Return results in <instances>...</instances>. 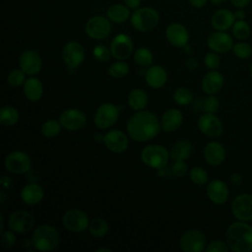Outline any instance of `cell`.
I'll return each mask as SVG.
<instances>
[{"label":"cell","mask_w":252,"mask_h":252,"mask_svg":"<svg viewBox=\"0 0 252 252\" xmlns=\"http://www.w3.org/2000/svg\"><path fill=\"white\" fill-rule=\"evenodd\" d=\"M160 122L151 111L139 110L127 122V133L136 142H145L155 138L159 130Z\"/></svg>","instance_id":"obj_1"},{"label":"cell","mask_w":252,"mask_h":252,"mask_svg":"<svg viewBox=\"0 0 252 252\" xmlns=\"http://www.w3.org/2000/svg\"><path fill=\"white\" fill-rule=\"evenodd\" d=\"M225 241L233 252L252 251V225L242 220L232 222L225 231Z\"/></svg>","instance_id":"obj_2"},{"label":"cell","mask_w":252,"mask_h":252,"mask_svg":"<svg viewBox=\"0 0 252 252\" xmlns=\"http://www.w3.org/2000/svg\"><path fill=\"white\" fill-rule=\"evenodd\" d=\"M32 242L35 250L48 252L54 250L59 244V233L49 224H41L32 233Z\"/></svg>","instance_id":"obj_3"},{"label":"cell","mask_w":252,"mask_h":252,"mask_svg":"<svg viewBox=\"0 0 252 252\" xmlns=\"http://www.w3.org/2000/svg\"><path fill=\"white\" fill-rule=\"evenodd\" d=\"M130 21L135 30L147 32L158 26L159 22V14L155 8L142 7L134 10L131 14Z\"/></svg>","instance_id":"obj_4"},{"label":"cell","mask_w":252,"mask_h":252,"mask_svg":"<svg viewBox=\"0 0 252 252\" xmlns=\"http://www.w3.org/2000/svg\"><path fill=\"white\" fill-rule=\"evenodd\" d=\"M170 158L167 150L161 146L157 144H152L146 146L141 152V159L142 161L149 167L159 169L165 166Z\"/></svg>","instance_id":"obj_5"},{"label":"cell","mask_w":252,"mask_h":252,"mask_svg":"<svg viewBox=\"0 0 252 252\" xmlns=\"http://www.w3.org/2000/svg\"><path fill=\"white\" fill-rule=\"evenodd\" d=\"M208 245L207 236L197 229L185 231L179 239V247L185 252H202Z\"/></svg>","instance_id":"obj_6"},{"label":"cell","mask_w":252,"mask_h":252,"mask_svg":"<svg viewBox=\"0 0 252 252\" xmlns=\"http://www.w3.org/2000/svg\"><path fill=\"white\" fill-rule=\"evenodd\" d=\"M6 170L13 174H23L31 170L32 159L22 151H14L8 154L4 160Z\"/></svg>","instance_id":"obj_7"},{"label":"cell","mask_w":252,"mask_h":252,"mask_svg":"<svg viewBox=\"0 0 252 252\" xmlns=\"http://www.w3.org/2000/svg\"><path fill=\"white\" fill-rule=\"evenodd\" d=\"M119 117V107L113 103L105 102L95 111L94 122L99 129H107L114 125Z\"/></svg>","instance_id":"obj_8"},{"label":"cell","mask_w":252,"mask_h":252,"mask_svg":"<svg viewBox=\"0 0 252 252\" xmlns=\"http://www.w3.org/2000/svg\"><path fill=\"white\" fill-rule=\"evenodd\" d=\"M62 222L66 229L72 232H82L89 227L90 220L87 215L82 210L71 209L68 210L62 218Z\"/></svg>","instance_id":"obj_9"},{"label":"cell","mask_w":252,"mask_h":252,"mask_svg":"<svg viewBox=\"0 0 252 252\" xmlns=\"http://www.w3.org/2000/svg\"><path fill=\"white\" fill-rule=\"evenodd\" d=\"M85 31L91 38L103 39L111 32L110 20L103 16H94L86 23Z\"/></svg>","instance_id":"obj_10"},{"label":"cell","mask_w":252,"mask_h":252,"mask_svg":"<svg viewBox=\"0 0 252 252\" xmlns=\"http://www.w3.org/2000/svg\"><path fill=\"white\" fill-rule=\"evenodd\" d=\"M231 213L238 220H252V194L242 193L237 195L232 201Z\"/></svg>","instance_id":"obj_11"},{"label":"cell","mask_w":252,"mask_h":252,"mask_svg":"<svg viewBox=\"0 0 252 252\" xmlns=\"http://www.w3.org/2000/svg\"><path fill=\"white\" fill-rule=\"evenodd\" d=\"M134 49L131 37L125 33H119L113 37L110 43L111 55L117 60H125L130 57Z\"/></svg>","instance_id":"obj_12"},{"label":"cell","mask_w":252,"mask_h":252,"mask_svg":"<svg viewBox=\"0 0 252 252\" xmlns=\"http://www.w3.org/2000/svg\"><path fill=\"white\" fill-rule=\"evenodd\" d=\"M8 225L14 232L26 233L33 227L34 219L28 211L18 210L10 215Z\"/></svg>","instance_id":"obj_13"},{"label":"cell","mask_w":252,"mask_h":252,"mask_svg":"<svg viewBox=\"0 0 252 252\" xmlns=\"http://www.w3.org/2000/svg\"><path fill=\"white\" fill-rule=\"evenodd\" d=\"M62 58L70 69H76L85 59V49L80 42L75 40L69 41L63 47Z\"/></svg>","instance_id":"obj_14"},{"label":"cell","mask_w":252,"mask_h":252,"mask_svg":"<svg viewBox=\"0 0 252 252\" xmlns=\"http://www.w3.org/2000/svg\"><path fill=\"white\" fill-rule=\"evenodd\" d=\"M199 130L210 138L220 137L223 132V125L215 113L205 112L198 120Z\"/></svg>","instance_id":"obj_15"},{"label":"cell","mask_w":252,"mask_h":252,"mask_svg":"<svg viewBox=\"0 0 252 252\" xmlns=\"http://www.w3.org/2000/svg\"><path fill=\"white\" fill-rule=\"evenodd\" d=\"M59 122L64 129L69 131H77L86 125L87 117L81 110L77 108H69L60 114Z\"/></svg>","instance_id":"obj_16"},{"label":"cell","mask_w":252,"mask_h":252,"mask_svg":"<svg viewBox=\"0 0 252 252\" xmlns=\"http://www.w3.org/2000/svg\"><path fill=\"white\" fill-rule=\"evenodd\" d=\"M19 65L27 75L33 76L40 72L42 60L40 55L35 50L28 49L21 53L19 58Z\"/></svg>","instance_id":"obj_17"},{"label":"cell","mask_w":252,"mask_h":252,"mask_svg":"<svg viewBox=\"0 0 252 252\" xmlns=\"http://www.w3.org/2000/svg\"><path fill=\"white\" fill-rule=\"evenodd\" d=\"M208 47L217 53H225L232 50L234 45L232 36L222 31H217L212 32L207 39Z\"/></svg>","instance_id":"obj_18"},{"label":"cell","mask_w":252,"mask_h":252,"mask_svg":"<svg viewBox=\"0 0 252 252\" xmlns=\"http://www.w3.org/2000/svg\"><path fill=\"white\" fill-rule=\"evenodd\" d=\"M105 147L112 153L120 154L127 150L129 142L126 134L121 130L113 129L108 131L103 138Z\"/></svg>","instance_id":"obj_19"},{"label":"cell","mask_w":252,"mask_h":252,"mask_svg":"<svg viewBox=\"0 0 252 252\" xmlns=\"http://www.w3.org/2000/svg\"><path fill=\"white\" fill-rule=\"evenodd\" d=\"M165 36L170 44L175 47L185 46L190 38L187 29L179 23L169 24L165 30Z\"/></svg>","instance_id":"obj_20"},{"label":"cell","mask_w":252,"mask_h":252,"mask_svg":"<svg viewBox=\"0 0 252 252\" xmlns=\"http://www.w3.org/2000/svg\"><path fill=\"white\" fill-rule=\"evenodd\" d=\"M206 191L210 201L216 205L225 203L229 196V190L226 183L220 179H214L209 182Z\"/></svg>","instance_id":"obj_21"},{"label":"cell","mask_w":252,"mask_h":252,"mask_svg":"<svg viewBox=\"0 0 252 252\" xmlns=\"http://www.w3.org/2000/svg\"><path fill=\"white\" fill-rule=\"evenodd\" d=\"M203 155H204V158L205 160L213 165V166H217L220 165V163H222V161L225 158V149L224 147L216 141L210 142L208 143L203 151Z\"/></svg>","instance_id":"obj_22"},{"label":"cell","mask_w":252,"mask_h":252,"mask_svg":"<svg viewBox=\"0 0 252 252\" xmlns=\"http://www.w3.org/2000/svg\"><path fill=\"white\" fill-rule=\"evenodd\" d=\"M234 22H235L234 13L224 8L216 11L211 18L212 27L216 31L225 32L228 29H231Z\"/></svg>","instance_id":"obj_23"},{"label":"cell","mask_w":252,"mask_h":252,"mask_svg":"<svg viewBox=\"0 0 252 252\" xmlns=\"http://www.w3.org/2000/svg\"><path fill=\"white\" fill-rule=\"evenodd\" d=\"M223 83H224L223 76L220 72L216 70H212V71H209L203 77L201 82V88L205 94H214L220 91V89L223 86Z\"/></svg>","instance_id":"obj_24"},{"label":"cell","mask_w":252,"mask_h":252,"mask_svg":"<svg viewBox=\"0 0 252 252\" xmlns=\"http://www.w3.org/2000/svg\"><path fill=\"white\" fill-rule=\"evenodd\" d=\"M183 122V115L176 108H169L164 111L160 119V127L165 132H173L177 130Z\"/></svg>","instance_id":"obj_25"},{"label":"cell","mask_w":252,"mask_h":252,"mask_svg":"<svg viewBox=\"0 0 252 252\" xmlns=\"http://www.w3.org/2000/svg\"><path fill=\"white\" fill-rule=\"evenodd\" d=\"M147 84L153 89H160L164 86L167 80V74L164 68L158 65L150 66L145 72Z\"/></svg>","instance_id":"obj_26"},{"label":"cell","mask_w":252,"mask_h":252,"mask_svg":"<svg viewBox=\"0 0 252 252\" xmlns=\"http://www.w3.org/2000/svg\"><path fill=\"white\" fill-rule=\"evenodd\" d=\"M44 196L42 187L37 183H29L21 190V199L28 205H36Z\"/></svg>","instance_id":"obj_27"},{"label":"cell","mask_w":252,"mask_h":252,"mask_svg":"<svg viewBox=\"0 0 252 252\" xmlns=\"http://www.w3.org/2000/svg\"><path fill=\"white\" fill-rule=\"evenodd\" d=\"M193 153V145L188 140H178L176 141L170 149L169 155L170 158L174 161L176 160H186Z\"/></svg>","instance_id":"obj_28"},{"label":"cell","mask_w":252,"mask_h":252,"mask_svg":"<svg viewBox=\"0 0 252 252\" xmlns=\"http://www.w3.org/2000/svg\"><path fill=\"white\" fill-rule=\"evenodd\" d=\"M24 94L31 101H37L43 94V86L39 79L31 77L24 83Z\"/></svg>","instance_id":"obj_29"},{"label":"cell","mask_w":252,"mask_h":252,"mask_svg":"<svg viewBox=\"0 0 252 252\" xmlns=\"http://www.w3.org/2000/svg\"><path fill=\"white\" fill-rule=\"evenodd\" d=\"M107 18L114 23H124L131 17L130 9L125 4H112L106 11Z\"/></svg>","instance_id":"obj_30"},{"label":"cell","mask_w":252,"mask_h":252,"mask_svg":"<svg viewBox=\"0 0 252 252\" xmlns=\"http://www.w3.org/2000/svg\"><path fill=\"white\" fill-rule=\"evenodd\" d=\"M149 96L142 89H134L128 94V104L136 111L143 110L147 106Z\"/></svg>","instance_id":"obj_31"},{"label":"cell","mask_w":252,"mask_h":252,"mask_svg":"<svg viewBox=\"0 0 252 252\" xmlns=\"http://www.w3.org/2000/svg\"><path fill=\"white\" fill-rule=\"evenodd\" d=\"M231 32L236 39L245 40L251 33V28L245 20H235L231 27Z\"/></svg>","instance_id":"obj_32"},{"label":"cell","mask_w":252,"mask_h":252,"mask_svg":"<svg viewBox=\"0 0 252 252\" xmlns=\"http://www.w3.org/2000/svg\"><path fill=\"white\" fill-rule=\"evenodd\" d=\"M19 120L18 110L11 106L5 105L0 110V123L4 126H12Z\"/></svg>","instance_id":"obj_33"},{"label":"cell","mask_w":252,"mask_h":252,"mask_svg":"<svg viewBox=\"0 0 252 252\" xmlns=\"http://www.w3.org/2000/svg\"><path fill=\"white\" fill-rule=\"evenodd\" d=\"M89 231L94 238H102L108 231V224L103 219H94L90 221Z\"/></svg>","instance_id":"obj_34"},{"label":"cell","mask_w":252,"mask_h":252,"mask_svg":"<svg viewBox=\"0 0 252 252\" xmlns=\"http://www.w3.org/2000/svg\"><path fill=\"white\" fill-rule=\"evenodd\" d=\"M134 61L142 67H150L154 61L152 51L146 47H140L134 52Z\"/></svg>","instance_id":"obj_35"},{"label":"cell","mask_w":252,"mask_h":252,"mask_svg":"<svg viewBox=\"0 0 252 252\" xmlns=\"http://www.w3.org/2000/svg\"><path fill=\"white\" fill-rule=\"evenodd\" d=\"M61 124L55 119H49L41 125V133L45 138L56 137L61 130Z\"/></svg>","instance_id":"obj_36"},{"label":"cell","mask_w":252,"mask_h":252,"mask_svg":"<svg viewBox=\"0 0 252 252\" xmlns=\"http://www.w3.org/2000/svg\"><path fill=\"white\" fill-rule=\"evenodd\" d=\"M173 99L179 105H188L193 101V94L189 89L180 87L173 93Z\"/></svg>","instance_id":"obj_37"},{"label":"cell","mask_w":252,"mask_h":252,"mask_svg":"<svg viewBox=\"0 0 252 252\" xmlns=\"http://www.w3.org/2000/svg\"><path fill=\"white\" fill-rule=\"evenodd\" d=\"M129 73V66L123 60L112 63L108 68V74L115 79H121Z\"/></svg>","instance_id":"obj_38"},{"label":"cell","mask_w":252,"mask_h":252,"mask_svg":"<svg viewBox=\"0 0 252 252\" xmlns=\"http://www.w3.org/2000/svg\"><path fill=\"white\" fill-rule=\"evenodd\" d=\"M234 55L239 59H247L252 55V46L245 40H240L232 47Z\"/></svg>","instance_id":"obj_39"},{"label":"cell","mask_w":252,"mask_h":252,"mask_svg":"<svg viewBox=\"0 0 252 252\" xmlns=\"http://www.w3.org/2000/svg\"><path fill=\"white\" fill-rule=\"evenodd\" d=\"M189 176L191 181L197 185H205L209 180L207 171L200 166L192 167L189 172Z\"/></svg>","instance_id":"obj_40"},{"label":"cell","mask_w":252,"mask_h":252,"mask_svg":"<svg viewBox=\"0 0 252 252\" xmlns=\"http://www.w3.org/2000/svg\"><path fill=\"white\" fill-rule=\"evenodd\" d=\"M26 73L20 68V69H13L10 71L7 77V82L11 87H20L26 82Z\"/></svg>","instance_id":"obj_41"},{"label":"cell","mask_w":252,"mask_h":252,"mask_svg":"<svg viewBox=\"0 0 252 252\" xmlns=\"http://www.w3.org/2000/svg\"><path fill=\"white\" fill-rule=\"evenodd\" d=\"M220 107V100L213 94L207 96L202 102V108L205 112L216 113Z\"/></svg>","instance_id":"obj_42"},{"label":"cell","mask_w":252,"mask_h":252,"mask_svg":"<svg viewBox=\"0 0 252 252\" xmlns=\"http://www.w3.org/2000/svg\"><path fill=\"white\" fill-rule=\"evenodd\" d=\"M93 54H94V57L96 60L101 61V62H106V61L109 60V58H110L111 51H110L105 45L98 44V45H96V46L94 47V49H93Z\"/></svg>","instance_id":"obj_43"},{"label":"cell","mask_w":252,"mask_h":252,"mask_svg":"<svg viewBox=\"0 0 252 252\" xmlns=\"http://www.w3.org/2000/svg\"><path fill=\"white\" fill-rule=\"evenodd\" d=\"M204 63L207 68L210 70H216L220 64V58L219 56V53L215 51H210L205 55Z\"/></svg>","instance_id":"obj_44"},{"label":"cell","mask_w":252,"mask_h":252,"mask_svg":"<svg viewBox=\"0 0 252 252\" xmlns=\"http://www.w3.org/2000/svg\"><path fill=\"white\" fill-rule=\"evenodd\" d=\"M205 250L207 252H227L229 250V247L226 241L214 240L207 245Z\"/></svg>","instance_id":"obj_45"},{"label":"cell","mask_w":252,"mask_h":252,"mask_svg":"<svg viewBox=\"0 0 252 252\" xmlns=\"http://www.w3.org/2000/svg\"><path fill=\"white\" fill-rule=\"evenodd\" d=\"M187 164L185 160H176L171 166V173L176 177H183L187 173Z\"/></svg>","instance_id":"obj_46"},{"label":"cell","mask_w":252,"mask_h":252,"mask_svg":"<svg viewBox=\"0 0 252 252\" xmlns=\"http://www.w3.org/2000/svg\"><path fill=\"white\" fill-rule=\"evenodd\" d=\"M1 243L5 248H11L16 243V236L14 231H3L1 233Z\"/></svg>","instance_id":"obj_47"},{"label":"cell","mask_w":252,"mask_h":252,"mask_svg":"<svg viewBox=\"0 0 252 252\" xmlns=\"http://www.w3.org/2000/svg\"><path fill=\"white\" fill-rule=\"evenodd\" d=\"M185 65H186L187 69H189V70H191V71H194V70H196V69L198 68L199 63H198V61H197L195 58L190 57V58H187V59H186Z\"/></svg>","instance_id":"obj_48"},{"label":"cell","mask_w":252,"mask_h":252,"mask_svg":"<svg viewBox=\"0 0 252 252\" xmlns=\"http://www.w3.org/2000/svg\"><path fill=\"white\" fill-rule=\"evenodd\" d=\"M123 1H124V4L129 9H133V10L138 9L141 5V0H123Z\"/></svg>","instance_id":"obj_49"},{"label":"cell","mask_w":252,"mask_h":252,"mask_svg":"<svg viewBox=\"0 0 252 252\" xmlns=\"http://www.w3.org/2000/svg\"><path fill=\"white\" fill-rule=\"evenodd\" d=\"M251 0H229V2L235 7V8H245L248 6Z\"/></svg>","instance_id":"obj_50"},{"label":"cell","mask_w":252,"mask_h":252,"mask_svg":"<svg viewBox=\"0 0 252 252\" xmlns=\"http://www.w3.org/2000/svg\"><path fill=\"white\" fill-rule=\"evenodd\" d=\"M233 13H234L235 20H245L246 18V13L243 10V8H237Z\"/></svg>","instance_id":"obj_51"},{"label":"cell","mask_w":252,"mask_h":252,"mask_svg":"<svg viewBox=\"0 0 252 252\" xmlns=\"http://www.w3.org/2000/svg\"><path fill=\"white\" fill-rule=\"evenodd\" d=\"M189 1V3L193 6V7H195V8H202V7H204L206 4H207V2H208V0H188Z\"/></svg>","instance_id":"obj_52"},{"label":"cell","mask_w":252,"mask_h":252,"mask_svg":"<svg viewBox=\"0 0 252 252\" xmlns=\"http://www.w3.org/2000/svg\"><path fill=\"white\" fill-rule=\"evenodd\" d=\"M230 180H231V182H232L233 184L239 185V184L242 182V176H241L239 173L235 172V173H233V174L230 176Z\"/></svg>","instance_id":"obj_53"},{"label":"cell","mask_w":252,"mask_h":252,"mask_svg":"<svg viewBox=\"0 0 252 252\" xmlns=\"http://www.w3.org/2000/svg\"><path fill=\"white\" fill-rule=\"evenodd\" d=\"M22 246H23L24 248H30V247L33 246L32 239H25V240L22 242Z\"/></svg>","instance_id":"obj_54"},{"label":"cell","mask_w":252,"mask_h":252,"mask_svg":"<svg viewBox=\"0 0 252 252\" xmlns=\"http://www.w3.org/2000/svg\"><path fill=\"white\" fill-rule=\"evenodd\" d=\"M103 138H104V136H101L99 133H96V134L94 136V139L97 143L102 142V141H103Z\"/></svg>","instance_id":"obj_55"},{"label":"cell","mask_w":252,"mask_h":252,"mask_svg":"<svg viewBox=\"0 0 252 252\" xmlns=\"http://www.w3.org/2000/svg\"><path fill=\"white\" fill-rule=\"evenodd\" d=\"M224 1H225V0H210V2H211L212 4H214V5H216V6L221 5Z\"/></svg>","instance_id":"obj_56"},{"label":"cell","mask_w":252,"mask_h":252,"mask_svg":"<svg viewBox=\"0 0 252 252\" xmlns=\"http://www.w3.org/2000/svg\"><path fill=\"white\" fill-rule=\"evenodd\" d=\"M183 49H184V51L186 52V53H192V47L190 46V45H188V44H186L185 46H183Z\"/></svg>","instance_id":"obj_57"},{"label":"cell","mask_w":252,"mask_h":252,"mask_svg":"<svg viewBox=\"0 0 252 252\" xmlns=\"http://www.w3.org/2000/svg\"><path fill=\"white\" fill-rule=\"evenodd\" d=\"M96 252H111V249H109V248H104V247H101V248H98V249H96Z\"/></svg>","instance_id":"obj_58"},{"label":"cell","mask_w":252,"mask_h":252,"mask_svg":"<svg viewBox=\"0 0 252 252\" xmlns=\"http://www.w3.org/2000/svg\"><path fill=\"white\" fill-rule=\"evenodd\" d=\"M0 222H1V227H0V232H3V217H0Z\"/></svg>","instance_id":"obj_59"},{"label":"cell","mask_w":252,"mask_h":252,"mask_svg":"<svg viewBox=\"0 0 252 252\" xmlns=\"http://www.w3.org/2000/svg\"><path fill=\"white\" fill-rule=\"evenodd\" d=\"M250 75H251V77H252V64H251V66H250Z\"/></svg>","instance_id":"obj_60"}]
</instances>
